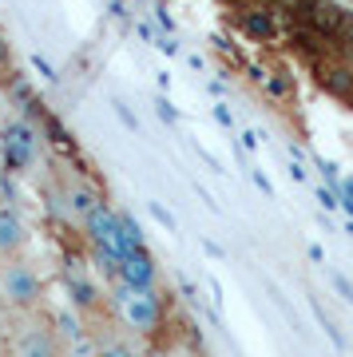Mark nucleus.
Instances as JSON below:
<instances>
[{"instance_id": "nucleus-1", "label": "nucleus", "mask_w": 353, "mask_h": 357, "mask_svg": "<svg viewBox=\"0 0 353 357\" xmlns=\"http://www.w3.org/2000/svg\"><path fill=\"white\" fill-rule=\"evenodd\" d=\"M40 302H44V282H40V274L28 262H20V258H4L0 262V310L8 306L16 314H28Z\"/></svg>"}, {"instance_id": "nucleus-2", "label": "nucleus", "mask_w": 353, "mask_h": 357, "mask_svg": "<svg viewBox=\"0 0 353 357\" xmlns=\"http://www.w3.org/2000/svg\"><path fill=\"white\" fill-rule=\"evenodd\" d=\"M119 306H123V318L127 326L135 333H155L159 326H163V302H159V294L155 290H127L123 282H119Z\"/></svg>"}, {"instance_id": "nucleus-3", "label": "nucleus", "mask_w": 353, "mask_h": 357, "mask_svg": "<svg viewBox=\"0 0 353 357\" xmlns=\"http://www.w3.org/2000/svg\"><path fill=\"white\" fill-rule=\"evenodd\" d=\"M115 278L123 282L127 290H155V282H159V262L147 255V246H135V250H127V255L119 258Z\"/></svg>"}, {"instance_id": "nucleus-4", "label": "nucleus", "mask_w": 353, "mask_h": 357, "mask_svg": "<svg viewBox=\"0 0 353 357\" xmlns=\"http://www.w3.org/2000/svg\"><path fill=\"white\" fill-rule=\"evenodd\" d=\"M16 357H63V342L48 326H28L16 342Z\"/></svg>"}, {"instance_id": "nucleus-5", "label": "nucleus", "mask_w": 353, "mask_h": 357, "mask_svg": "<svg viewBox=\"0 0 353 357\" xmlns=\"http://www.w3.org/2000/svg\"><path fill=\"white\" fill-rule=\"evenodd\" d=\"M100 203H103V199H100V191H96L91 183H80V178H72V183L63 187V206H68V215L80 218V222H84V218H88Z\"/></svg>"}, {"instance_id": "nucleus-6", "label": "nucleus", "mask_w": 353, "mask_h": 357, "mask_svg": "<svg viewBox=\"0 0 353 357\" xmlns=\"http://www.w3.org/2000/svg\"><path fill=\"white\" fill-rule=\"evenodd\" d=\"M24 243H28L24 218L16 215L13 206H0V258H13Z\"/></svg>"}, {"instance_id": "nucleus-7", "label": "nucleus", "mask_w": 353, "mask_h": 357, "mask_svg": "<svg viewBox=\"0 0 353 357\" xmlns=\"http://www.w3.org/2000/svg\"><path fill=\"white\" fill-rule=\"evenodd\" d=\"M32 147H36V131L28 128V123H8L4 131V151L13 163H28L32 159Z\"/></svg>"}, {"instance_id": "nucleus-8", "label": "nucleus", "mask_w": 353, "mask_h": 357, "mask_svg": "<svg viewBox=\"0 0 353 357\" xmlns=\"http://www.w3.org/2000/svg\"><path fill=\"white\" fill-rule=\"evenodd\" d=\"M322 88H326L329 96H338V100L353 103V72L350 68H341V64L322 68Z\"/></svg>"}, {"instance_id": "nucleus-9", "label": "nucleus", "mask_w": 353, "mask_h": 357, "mask_svg": "<svg viewBox=\"0 0 353 357\" xmlns=\"http://www.w3.org/2000/svg\"><path fill=\"white\" fill-rule=\"evenodd\" d=\"M68 290H72V302H76L80 310H91L96 298H100V290H96L84 274H68Z\"/></svg>"}, {"instance_id": "nucleus-10", "label": "nucleus", "mask_w": 353, "mask_h": 357, "mask_svg": "<svg viewBox=\"0 0 353 357\" xmlns=\"http://www.w3.org/2000/svg\"><path fill=\"white\" fill-rule=\"evenodd\" d=\"M242 28H246V36L250 40H270L274 36V20H270V13H242Z\"/></svg>"}, {"instance_id": "nucleus-11", "label": "nucleus", "mask_w": 353, "mask_h": 357, "mask_svg": "<svg viewBox=\"0 0 353 357\" xmlns=\"http://www.w3.org/2000/svg\"><path fill=\"white\" fill-rule=\"evenodd\" d=\"M96 357H139L131 345H123V342H107V345H100V354Z\"/></svg>"}, {"instance_id": "nucleus-12", "label": "nucleus", "mask_w": 353, "mask_h": 357, "mask_svg": "<svg viewBox=\"0 0 353 357\" xmlns=\"http://www.w3.org/2000/svg\"><path fill=\"white\" fill-rule=\"evenodd\" d=\"M341 206L353 215V178H345V183H341Z\"/></svg>"}, {"instance_id": "nucleus-13", "label": "nucleus", "mask_w": 353, "mask_h": 357, "mask_svg": "<svg viewBox=\"0 0 353 357\" xmlns=\"http://www.w3.org/2000/svg\"><path fill=\"white\" fill-rule=\"evenodd\" d=\"M333 286L341 290V298H345V302H353V286H350V278H341V274H338V278H333Z\"/></svg>"}, {"instance_id": "nucleus-14", "label": "nucleus", "mask_w": 353, "mask_h": 357, "mask_svg": "<svg viewBox=\"0 0 353 357\" xmlns=\"http://www.w3.org/2000/svg\"><path fill=\"white\" fill-rule=\"evenodd\" d=\"M0 333H4V310H0Z\"/></svg>"}, {"instance_id": "nucleus-15", "label": "nucleus", "mask_w": 353, "mask_h": 357, "mask_svg": "<svg viewBox=\"0 0 353 357\" xmlns=\"http://www.w3.org/2000/svg\"><path fill=\"white\" fill-rule=\"evenodd\" d=\"M147 357H163V354H147Z\"/></svg>"}]
</instances>
